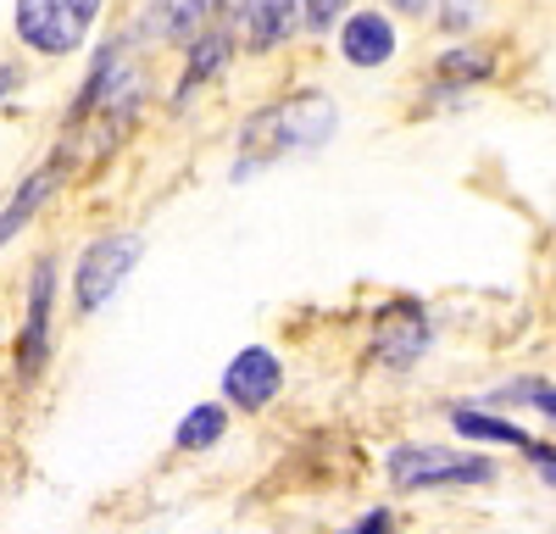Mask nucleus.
<instances>
[{
    "mask_svg": "<svg viewBox=\"0 0 556 534\" xmlns=\"http://www.w3.org/2000/svg\"><path fill=\"white\" fill-rule=\"evenodd\" d=\"M146 240L139 234H106L101 245H89L78 262V312H96L117 295V284L128 279V267L139 262Z\"/></svg>",
    "mask_w": 556,
    "mask_h": 534,
    "instance_id": "obj_5",
    "label": "nucleus"
},
{
    "mask_svg": "<svg viewBox=\"0 0 556 534\" xmlns=\"http://www.w3.org/2000/svg\"><path fill=\"white\" fill-rule=\"evenodd\" d=\"M101 0H17V34L39 56H67L84 44Z\"/></svg>",
    "mask_w": 556,
    "mask_h": 534,
    "instance_id": "obj_3",
    "label": "nucleus"
},
{
    "mask_svg": "<svg viewBox=\"0 0 556 534\" xmlns=\"http://www.w3.org/2000/svg\"><path fill=\"white\" fill-rule=\"evenodd\" d=\"M395 12H429V0H390Z\"/></svg>",
    "mask_w": 556,
    "mask_h": 534,
    "instance_id": "obj_21",
    "label": "nucleus"
},
{
    "mask_svg": "<svg viewBox=\"0 0 556 534\" xmlns=\"http://www.w3.org/2000/svg\"><path fill=\"white\" fill-rule=\"evenodd\" d=\"M345 534H390V512H367L356 529H345Z\"/></svg>",
    "mask_w": 556,
    "mask_h": 534,
    "instance_id": "obj_20",
    "label": "nucleus"
},
{
    "mask_svg": "<svg viewBox=\"0 0 556 534\" xmlns=\"http://www.w3.org/2000/svg\"><path fill=\"white\" fill-rule=\"evenodd\" d=\"M139 101H146V78L134 73V62L123 51H106V62L96 67L89 89L78 96L73 117H67V140H62V162L56 167H96L106 162L123 134L139 117Z\"/></svg>",
    "mask_w": 556,
    "mask_h": 534,
    "instance_id": "obj_1",
    "label": "nucleus"
},
{
    "mask_svg": "<svg viewBox=\"0 0 556 534\" xmlns=\"http://www.w3.org/2000/svg\"><path fill=\"white\" fill-rule=\"evenodd\" d=\"M223 12H235L245 44H256V51H267V44H278V39H290V28L301 23L295 0H223Z\"/></svg>",
    "mask_w": 556,
    "mask_h": 534,
    "instance_id": "obj_8",
    "label": "nucleus"
},
{
    "mask_svg": "<svg viewBox=\"0 0 556 534\" xmlns=\"http://www.w3.org/2000/svg\"><path fill=\"white\" fill-rule=\"evenodd\" d=\"M45 334H51V262L34 274V306H28V334H23V379H34L39 363H45Z\"/></svg>",
    "mask_w": 556,
    "mask_h": 534,
    "instance_id": "obj_11",
    "label": "nucleus"
},
{
    "mask_svg": "<svg viewBox=\"0 0 556 534\" xmlns=\"http://www.w3.org/2000/svg\"><path fill=\"white\" fill-rule=\"evenodd\" d=\"M334 134V106L323 96H295L285 106H273L262 117L245 123V151L256 156H278V151H312Z\"/></svg>",
    "mask_w": 556,
    "mask_h": 534,
    "instance_id": "obj_2",
    "label": "nucleus"
},
{
    "mask_svg": "<svg viewBox=\"0 0 556 534\" xmlns=\"http://www.w3.org/2000/svg\"><path fill=\"white\" fill-rule=\"evenodd\" d=\"M495 468L484 457H456L440 445H401L390 457V479L401 490H434V484H484Z\"/></svg>",
    "mask_w": 556,
    "mask_h": 534,
    "instance_id": "obj_4",
    "label": "nucleus"
},
{
    "mask_svg": "<svg viewBox=\"0 0 556 534\" xmlns=\"http://www.w3.org/2000/svg\"><path fill=\"white\" fill-rule=\"evenodd\" d=\"M523 395H534V407H540L545 418H556V384H529Z\"/></svg>",
    "mask_w": 556,
    "mask_h": 534,
    "instance_id": "obj_19",
    "label": "nucleus"
},
{
    "mask_svg": "<svg viewBox=\"0 0 556 534\" xmlns=\"http://www.w3.org/2000/svg\"><path fill=\"white\" fill-rule=\"evenodd\" d=\"M451 423H456V434H468V440H501V445H518V452H529V434L518 429V423H506V418H484V412H451Z\"/></svg>",
    "mask_w": 556,
    "mask_h": 534,
    "instance_id": "obj_13",
    "label": "nucleus"
},
{
    "mask_svg": "<svg viewBox=\"0 0 556 534\" xmlns=\"http://www.w3.org/2000/svg\"><path fill=\"white\" fill-rule=\"evenodd\" d=\"M440 73L456 78V84H462V78H490V56H484V51H451V56L440 62Z\"/></svg>",
    "mask_w": 556,
    "mask_h": 534,
    "instance_id": "obj_16",
    "label": "nucleus"
},
{
    "mask_svg": "<svg viewBox=\"0 0 556 534\" xmlns=\"http://www.w3.org/2000/svg\"><path fill=\"white\" fill-rule=\"evenodd\" d=\"M529 457H534L540 479H545V484H556V452H551V445H529Z\"/></svg>",
    "mask_w": 556,
    "mask_h": 534,
    "instance_id": "obj_18",
    "label": "nucleus"
},
{
    "mask_svg": "<svg viewBox=\"0 0 556 534\" xmlns=\"http://www.w3.org/2000/svg\"><path fill=\"white\" fill-rule=\"evenodd\" d=\"M278 379H285V368H278V356H273V351H262V345H251V351H240L235 363H228L223 390H228V400H235V407L262 412L267 400L278 395Z\"/></svg>",
    "mask_w": 556,
    "mask_h": 534,
    "instance_id": "obj_7",
    "label": "nucleus"
},
{
    "mask_svg": "<svg viewBox=\"0 0 556 534\" xmlns=\"http://www.w3.org/2000/svg\"><path fill=\"white\" fill-rule=\"evenodd\" d=\"M295 7H301V23L306 28H329L345 12V0H295Z\"/></svg>",
    "mask_w": 556,
    "mask_h": 534,
    "instance_id": "obj_17",
    "label": "nucleus"
},
{
    "mask_svg": "<svg viewBox=\"0 0 556 534\" xmlns=\"http://www.w3.org/2000/svg\"><path fill=\"white\" fill-rule=\"evenodd\" d=\"M223 429H228V412L223 407H195L190 418L178 423V445H184V452H206V445L223 440Z\"/></svg>",
    "mask_w": 556,
    "mask_h": 534,
    "instance_id": "obj_14",
    "label": "nucleus"
},
{
    "mask_svg": "<svg viewBox=\"0 0 556 534\" xmlns=\"http://www.w3.org/2000/svg\"><path fill=\"white\" fill-rule=\"evenodd\" d=\"M56 178H62V167L51 162V167H45V173H34L28 185L17 190V201H12L7 212H0V251H7V245H12V234H17L23 223H28V217L45 206V195H51V185H56Z\"/></svg>",
    "mask_w": 556,
    "mask_h": 534,
    "instance_id": "obj_12",
    "label": "nucleus"
},
{
    "mask_svg": "<svg viewBox=\"0 0 556 534\" xmlns=\"http://www.w3.org/2000/svg\"><path fill=\"white\" fill-rule=\"evenodd\" d=\"M424 351H429V318H424V312H417L412 301L384 306V318L374 329V356H379V363L384 368H412Z\"/></svg>",
    "mask_w": 556,
    "mask_h": 534,
    "instance_id": "obj_6",
    "label": "nucleus"
},
{
    "mask_svg": "<svg viewBox=\"0 0 556 534\" xmlns=\"http://www.w3.org/2000/svg\"><path fill=\"white\" fill-rule=\"evenodd\" d=\"M212 12H223V0H151L139 28H146L151 39H190V34L206 28Z\"/></svg>",
    "mask_w": 556,
    "mask_h": 534,
    "instance_id": "obj_9",
    "label": "nucleus"
},
{
    "mask_svg": "<svg viewBox=\"0 0 556 534\" xmlns=\"http://www.w3.org/2000/svg\"><path fill=\"white\" fill-rule=\"evenodd\" d=\"M195 62H190V73H184V89L190 84H201L206 73H217L223 62H228V39L223 34H206V39H195V51H190Z\"/></svg>",
    "mask_w": 556,
    "mask_h": 534,
    "instance_id": "obj_15",
    "label": "nucleus"
},
{
    "mask_svg": "<svg viewBox=\"0 0 556 534\" xmlns=\"http://www.w3.org/2000/svg\"><path fill=\"white\" fill-rule=\"evenodd\" d=\"M340 44H345V62H356V67H384V62L395 56V28H390L379 12H356V17L345 23Z\"/></svg>",
    "mask_w": 556,
    "mask_h": 534,
    "instance_id": "obj_10",
    "label": "nucleus"
}]
</instances>
